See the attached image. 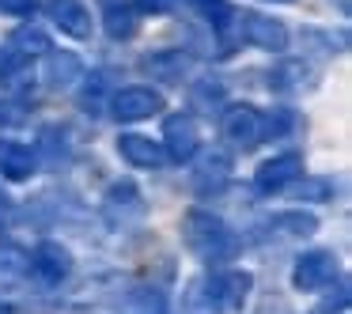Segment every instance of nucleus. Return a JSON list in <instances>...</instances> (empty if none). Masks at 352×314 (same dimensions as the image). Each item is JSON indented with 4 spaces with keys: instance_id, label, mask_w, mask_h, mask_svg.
<instances>
[{
    "instance_id": "2eb2a0df",
    "label": "nucleus",
    "mask_w": 352,
    "mask_h": 314,
    "mask_svg": "<svg viewBox=\"0 0 352 314\" xmlns=\"http://www.w3.org/2000/svg\"><path fill=\"white\" fill-rule=\"evenodd\" d=\"M269 235H280V238H307L318 231V216L303 212V208H292V212H276L265 220Z\"/></svg>"
},
{
    "instance_id": "4468645a",
    "label": "nucleus",
    "mask_w": 352,
    "mask_h": 314,
    "mask_svg": "<svg viewBox=\"0 0 352 314\" xmlns=\"http://www.w3.org/2000/svg\"><path fill=\"white\" fill-rule=\"evenodd\" d=\"M42 76H46V84L54 87V91H61V87H72L84 76V61H80L76 54H69V49H50Z\"/></svg>"
},
{
    "instance_id": "f3484780",
    "label": "nucleus",
    "mask_w": 352,
    "mask_h": 314,
    "mask_svg": "<svg viewBox=\"0 0 352 314\" xmlns=\"http://www.w3.org/2000/svg\"><path fill=\"white\" fill-rule=\"evenodd\" d=\"M122 314H167V295L155 284H137L125 291Z\"/></svg>"
},
{
    "instance_id": "7c9ffc66",
    "label": "nucleus",
    "mask_w": 352,
    "mask_h": 314,
    "mask_svg": "<svg viewBox=\"0 0 352 314\" xmlns=\"http://www.w3.org/2000/svg\"><path fill=\"white\" fill-rule=\"evenodd\" d=\"M269 4H292V0H269Z\"/></svg>"
},
{
    "instance_id": "c756f323",
    "label": "nucleus",
    "mask_w": 352,
    "mask_h": 314,
    "mask_svg": "<svg viewBox=\"0 0 352 314\" xmlns=\"http://www.w3.org/2000/svg\"><path fill=\"white\" fill-rule=\"evenodd\" d=\"M0 208H8V197H4V193H0Z\"/></svg>"
},
{
    "instance_id": "aec40b11",
    "label": "nucleus",
    "mask_w": 352,
    "mask_h": 314,
    "mask_svg": "<svg viewBox=\"0 0 352 314\" xmlns=\"http://www.w3.org/2000/svg\"><path fill=\"white\" fill-rule=\"evenodd\" d=\"M228 170H231V159L223 152H212V155H205L201 159V167H197V186L201 190H208V182H223L228 178Z\"/></svg>"
},
{
    "instance_id": "9b49d317",
    "label": "nucleus",
    "mask_w": 352,
    "mask_h": 314,
    "mask_svg": "<svg viewBox=\"0 0 352 314\" xmlns=\"http://www.w3.org/2000/svg\"><path fill=\"white\" fill-rule=\"evenodd\" d=\"M46 16L69 38H91V12L80 0H46Z\"/></svg>"
},
{
    "instance_id": "c85d7f7f",
    "label": "nucleus",
    "mask_w": 352,
    "mask_h": 314,
    "mask_svg": "<svg viewBox=\"0 0 352 314\" xmlns=\"http://www.w3.org/2000/svg\"><path fill=\"white\" fill-rule=\"evenodd\" d=\"M170 8H175V0H140V12H152V16L170 12Z\"/></svg>"
},
{
    "instance_id": "9d476101",
    "label": "nucleus",
    "mask_w": 352,
    "mask_h": 314,
    "mask_svg": "<svg viewBox=\"0 0 352 314\" xmlns=\"http://www.w3.org/2000/svg\"><path fill=\"white\" fill-rule=\"evenodd\" d=\"M102 212H107V220L114 227H129L133 220L144 216V197H140V190L133 182H114L107 201H102Z\"/></svg>"
},
{
    "instance_id": "412c9836",
    "label": "nucleus",
    "mask_w": 352,
    "mask_h": 314,
    "mask_svg": "<svg viewBox=\"0 0 352 314\" xmlns=\"http://www.w3.org/2000/svg\"><path fill=\"white\" fill-rule=\"evenodd\" d=\"M190 4H193V8H197L201 16L208 19V23L216 27V31H228L231 19H235V12H231L228 0H190Z\"/></svg>"
},
{
    "instance_id": "6ab92c4d",
    "label": "nucleus",
    "mask_w": 352,
    "mask_h": 314,
    "mask_svg": "<svg viewBox=\"0 0 352 314\" xmlns=\"http://www.w3.org/2000/svg\"><path fill=\"white\" fill-rule=\"evenodd\" d=\"M12 49H16L19 57H31V54H50V38L42 27H19L16 34H12Z\"/></svg>"
},
{
    "instance_id": "6e6552de",
    "label": "nucleus",
    "mask_w": 352,
    "mask_h": 314,
    "mask_svg": "<svg viewBox=\"0 0 352 314\" xmlns=\"http://www.w3.org/2000/svg\"><path fill=\"white\" fill-rule=\"evenodd\" d=\"M110 110H114L118 122H144V117L160 114L163 110V95L152 91V87H122V91L114 95V102H110Z\"/></svg>"
},
{
    "instance_id": "1a4fd4ad",
    "label": "nucleus",
    "mask_w": 352,
    "mask_h": 314,
    "mask_svg": "<svg viewBox=\"0 0 352 314\" xmlns=\"http://www.w3.org/2000/svg\"><path fill=\"white\" fill-rule=\"evenodd\" d=\"M299 175H303V155H296V152L276 155V159H269L258 167L254 190L258 193H280V190H288L292 182H299Z\"/></svg>"
},
{
    "instance_id": "f03ea898",
    "label": "nucleus",
    "mask_w": 352,
    "mask_h": 314,
    "mask_svg": "<svg viewBox=\"0 0 352 314\" xmlns=\"http://www.w3.org/2000/svg\"><path fill=\"white\" fill-rule=\"evenodd\" d=\"M197 284H201V295L208 299L212 311H239L254 288V276L243 273V269H216V273H208Z\"/></svg>"
},
{
    "instance_id": "bb28decb",
    "label": "nucleus",
    "mask_w": 352,
    "mask_h": 314,
    "mask_svg": "<svg viewBox=\"0 0 352 314\" xmlns=\"http://www.w3.org/2000/svg\"><path fill=\"white\" fill-rule=\"evenodd\" d=\"M38 8V0H0V12H8V16H31Z\"/></svg>"
},
{
    "instance_id": "393cba45",
    "label": "nucleus",
    "mask_w": 352,
    "mask_h": 314,
    "mask_svg": "<svg viewBox=\"0 0 352 314\" xmlns=\"http://www.w3.org/2000/svg\"><path fill=\"white\" fill-rule=\"evenodd\" d=\"M292 125H296V114H292V110H273V114H261V133H265V137H284Z\"/></svg>"
},
{
    "instance_id": "20e7f679",
    "label": "nucleus",
    "mask_w": 352,
    "mask_h": 314,
    "mask_svg": "<svg viewBox=\"0 0 352 314\" xmlns=\"http://www.w3.org/2000/svg\"><path fill=\"white\" fill-rule=\"evenodd\" d=\"M223 137H228L231 148H239V152H254V148L265 140V133H261V110L250 106V102L228 106L223 110Z\"/></svg>"
},
{
    "instance_id": "f8f14e48",
    "label": "nucleus",
    "mask_w": 352,
    "mask_h": 314,
    "mask_svg": "<svg viewBox=\"0 0 352 314\" xmlns=\"http://www.w3.org/2000/svg\"><path fill=\"white\" fill-rule=\"evenodd\" d=\"M190 54L186 49H155L140 61V69L148 72L152 80H163V84H182L190 76Z\"/></svg>"
},
{
    "instance_id": "b1692460",
    "label": "nucleus",
    "mask_w": 352,
    "mask_h": 314,
    "mask_svg": "<svg viewBox=\"0 0 352 314\" xmlns=\"http://www.w3.org/2000/svg\"><path fill=\"white\" fill-rule=\"evenodd\" d=\"M27 273V254L12 250V246H0V284H12Z\"/></svg>"
},
{
    "instance_id": "ddd939ff",
    "label": "nucleus",
    "mask_w": 352,
    "mask_h": 314,
    "mask_svg": "<svg viewBox=\"0 0 352 314\" xmlns=\"http://www.w3.org/2000/svg\"><path fill=\"white\" fill-rule=\"evenodd\" d=\"M118 155L137 170H155L163 159H167L163 148H160V140L140 137V133H122V137H118Z\"/></svg>"
},
{
    "instance_id": "39448f33",
    "label": "nucleus",
    "mask_w": 352,
    "mask_h": 314,
    "mask_svg": "<svg viewBox=\"0 0 352 314\" xmlns=\"http://www.w3.org/2000/svg\"><path fill=\"white\" fill-rule=\"evenodd\" d=\"M163 155L175 163H190L201 148V129H197V117L193 114H175L163 122Z\"/></svg>"
},
{
    "instance_id": "0eeeda50",
    "label": "nucleus",
    "mask_w": 352,
    "mask_h": 314,
    "mask_svg": "<svg viewBox=\"0 0 352 314\" xmlns=\"http://www.w3.org/2000/svg\"><path fill=\"white\" fill-rule=\"evenodd\" d=\"M337 276V258L329 250H307L296 258V269H292V284L299 291H318L326 284H333Z\"/></svg>"
},
{
    "instance_id": "423d86ee",
    "label": "nucleus",
    "mask_w": 352,
    "mask_h": 314,
    "mask_svg": "<svg viewBox=\"0 0 352 314\" xmlns=\"http://www.w3.org/2000/svg\"><path fill=\"white\" fill-rule=\"evenodd\" d=\"M27 269H31L46 288H57V284H65L72 273V254L65 250L61 243H38L34 254L27 258Z\"/></svg>"
},
{
    "instance_id": "5701e85b",
    "label": "nucleus",
    "mask_w": 352,
    "mask_h": 314,
    "mask_svg": "<svg viewBox=\"0 0 352 314\" xmlns=\"http://www.w3.org/2000/svg\"><path fill=\"white\" fill-rule=\"evenodd\" d=\"M337 186L329 178H303L296 182V201H333Z\"/></svg>"
},
{
    "instance_id": "f257e3e1",
    "label": "nucleus",
    "mask_w": 352,
    "mask_h": 314,
    "mask_svg": "<svg viewBox=\"0 0 352 314\" xmlns=\"http://www.w3.org/2000/svg\"><path fill=\"white\" fill-rule=\"evenodd\" d=\"M182 238H186V246H190L201 261H208V265H223V261H231L239 254V246H243L235 231H231L220 216L205 212V208L186 212Z\"/></svg>"
},
{
    "instance_id": "a878e982",
    "label": "nucleus",
    "mask_w": 352,
    "mask_h": 314,
    "mask_svg": "<svg viewBox=\"0 0 352 314\" xmlns=\"http://www.w3.org/2000/svg\"><path fill=\"white\" fill-rule=\"evenodd\" d=\"M220 99H223V87L212 84V80H205V84L193 87V106H216Z\"/></svg>"
},
{
    "instance_id": "a211bd4d",
    "label": "nucleus",
    "mask_w": 352,
    "mask_h": 314,
    "mask_svg": "<svg viewBox=\"0 0 352 314\" xmlns=\"http://www.w3.org/2000/svg\"><path fill=\"white\" fill-rule=\"evenodd\" d=\"M102 23H107V34L114 42H122V38H133L137 34V27H140V19H137V8H129V4H118V0H110L107 4V12H102Z\"/></svg>"
},
{
    "instance_id": "4be33fe9",
    "label": "nucleus",
    "mask_w": 352,
    "mask_h": 314,
    "mask_svg": "<svg viewBox=\"0 0 352 314\" xmlns=\"http://www.w3.org/2000/svg\"><path fill=\"white\" fill-rule=\"evenodd\" d=\"M311 76V72L303 69V65H280V69L273 72V80H269V84L276 87V91H303V80Z\"/></svg>"
},
{
    "instance_id": "7ed1b4c3",
    "label": "nucleus",
    "mask_w": 352,
    "mask_h": 314,
    "mask_svg": "<svg viewBox=\"0 0 352 314\" xmlns=\"http://www.w3.org/2000/svg\"><path fill=\"white\" fill-rule=\"evenodd\" d=\"M235 31L246 46H258V49H269V54H280L288 49V27L273 16H261V12H239L235 19Z\"/></svg>"
},
{
    "instance_id": "cd10ccee",
    "label": "nucleus",
    "mask_w": 352,
    "mask_h": 314,
    "mask_svg": "<svg viewBox=\"0 0 352 314\" xmlns=\"http://www.w3.org/2000/svg\"><path fill=\"white\" fill-rule=\"evenodd\" d=\"M19 65H23V57H19L16 49H0V76H12V72H19Z\"/></svg>"
},
{
    "instance_id": "dca6fc26",
    "label": "nucleus",
    "mask_w": 352,
    "mask_h": 314,
    "mask_svg": "<svg viewBox=\"0 0 352 314\" xmlns=\"http://www.w3.org/2000/svg\"><path fill=\"white\" fill-rule=\"evenodd\" d=\"M0 175L8 182H27L34 175V152L27 144H19V140L0 144Z\"/></svg>"
}]
</instances>
